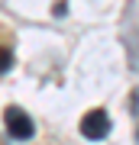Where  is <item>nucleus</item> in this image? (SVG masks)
<instances>
[{"instance_id": "f257e3e1", "label": "nucleus", "mask_w": 139, "mask_h": 145, "mask_svg": "<svg viewBox=\"0 0 139 145\" xmlns=\"http://www.w3.org/2000/svg\"><path fill=\"white\" fill-rule=\"evenodd\" d=\"M3 123H7V132H10L13 139H20V142L32 139V132H36L32 119L26 116V110H20V106H7L3 110Z\"/></svg>"}, {"instance_id": "f03ea898", "label": "nucleus", "mask_w": 139, "mask_h": 145, "mask_svg": "<svg viewBox=\"0 0 139 145\" xmlns=\"http://www.w3.org/2000/svg\"><path fill=\"white\" fill-rule=\"evenodd\" d=\"M107 132H110V119H107V113H103V110H91V113L81 119V135H84V139L100 142Z\"/></svg>"}, {"instance_id": "7ed1b4c3", "label": "nucleus", "mask_w": 139, "mask_h": 145, "mask_svg": "<svg viewBox=\"0 0 139 145\" xmlns=\"http://www.w3.org/2000/svg\"><path fill=\"white\" fill-rule=\"evenodd\" d=\"M10 65H13V55H10V48H3V45H0V74H3Z\"/></svg>"}]
</instances>
